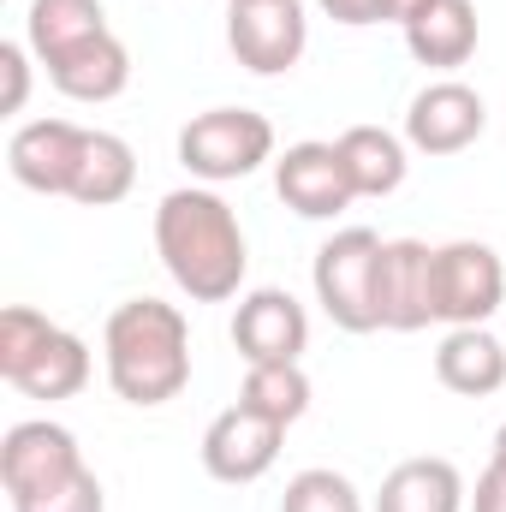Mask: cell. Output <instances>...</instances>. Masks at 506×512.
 Masks as SVG:
<instances>
[{
	"label": "cell",
	"instance_id": "6da1fadb",
	"mask_svg": "<svg viewBox=\"0 0 506 512\" xmlns=\"http://www.w3.org/2000/svg\"><path fill=\"white\" fill-rule=\"evenodd\" d=\"M155 256L191 304H227L251 274L245 227L215 185H179L155 203Z\"/></svg>",
	"mask_w": 506,
	"mask_h": 512
},
{
	"label": "cell",
	"instance_id": "7a4b0ae2",
	"mask_svg": "<svg viewBox=\"0 0 506 512\" xmlns=\"http://www.w3.org/2000/svg\"><path fill=\"white\" fill-rule=\"evenodd\" d=\"M102 370H108V387L137 411L179 399L191 387V316L167 298L114 304L102 328Z\"/></svg>",
	"mask_w": 506,
	"mask_h": 512
},
{
	"label": "cell",
	"instance_id": "3957f363",
	"mask_svg": "<svg viewBox=\"0 0 506 512\" xmlns=\"http://www.w3.org/2000/svg\"><path fill=\"white\" fill-rule=\"evenodd\" d=\"M90 370L96 358L72 328L48 322L30 304L0 310V382H12L24 399H78L90 387Z\"/></svg>",
	"mask_w": 506,
	"mask_h": 512
},
{
	"label": "cell",
	"instance_id": "277c9868",
	"mask_svg": "<svg viewBox=\"0 0 506 512\" xmlns=\"http://www.w3.org/2000/svg\"><path fill=\"white\" fill-rule=\"evenodd\" d=\"M381 239L376 227H340L334 239H322V251L310 262V286L316 304L334 328L346 334H376L381 310H376V274H381Z\"/></svg>",
	"mask_w": 506,
	"mask_h": 512
},
{
	"label": "cell",
	"instance_id": "5b68a950",
	"mask_svg": "<svg viewBox=\"0 0 506 512\" xmlns=\"http://www.w3.org/2000/svg\"><path fill=\"white\" fill-rule=\"evenodd\" d=\"M274 155H280L274 126L256 108H209V114H191L179 126V167L197 185H215V191L233 185V179H251Z\"/></svg>",
	"mask_w": 506,
	"mask_h": 512
},
{
	"label": "cell",
	"instance_id": "8992f818",
	"mask_svg": "<svg viewBox=\"0 0 506 512\" xmlns=\"http://www.w3.org/2000/svg\"><path fill=\"white\" fill-rule=\"evenodd\" d=\"M506 304V262L483 239L435 245V322L441 328H489Z\"/></svg>",
	"mask_w": 506,
	"mask_h": 512
},
{
	"label": "cell",
	"instance_id": "52a82bcc",
	"mask_svg": "<svg viewBox=\"0 0 506 512\" xmlns=\"http://www.w3.org/2000/svg\"><path fill=\"white\" fill-rule=\"evenodd\" d=\"M78 471H90V465H84V447H78V435L66 423L24 417V423H12L0 435V489H6L12 507L72 483Z\"/></svg>",
	"mask_w": 506,
	"mask_h": 512
},
{
	"label": "cell",
	"instance_id": "ba28073f",
	"mask_svg": "<svg viewBox=\"0 0 506 512\" xmlns=\"http://www.w3.org/2000/svg\"><path fill=\"white\" fill-rule=\"evenodd\" d=\"M227 48L256 78H286L310 48L304 0H227Z\"/></svg>",
	"mask_w": 506,
	"mask_h": 512
},
{
	"label": "cell",
	"instance_id": "9c48e42d",
	"mask_svg": "<svg viewBox=\"0 0 506 512\" xmlns=\"http://www.w3.org/2000/svg\"><path fill=\"white\" fill-rule=\"evenodd\" d=\"M274 191L298 221H334V215H346L358 203L352 173L340 161V143H322V137L286 143L274 155Z\"/></svg>",
	"mask_w": 506,
	"mask_h": 512
},
{
	"label": "cell",
	"instance_id": "30bf717a",
	"mask_svg": "<svg viewBox=\"0 0 506 512\" xmlns=\"http://www.w3.org/2000/svg\"><path fill=\"white\" fill-rule=\"evenodd\" d=\"M483 131H489V102L459 78H435V84H423L411 96L399 137L417 155H465Z\"/></svg>",
	"mask_w": 506,
	"mask_h": 512
},
{
	"label": "cell",
	"instance_id": "8fae6325",
	"mask_svg": "<svg viewBox=\"0 0 506 512\" xmlns=\"http://www.w3.org/2000/svg\"><path fill=\"white\" fill-rule=\"evenodd\" d=\"M280 441H286V423L262 417L251 405H227L209 429H203V471L227 489H245L262 483L280 459Z\"/></svg>",
	"mask_w": 506,
	"mask_h": 512
},
{
	"label": "cell",
	"instance_id": "7c38bea8",
	"mask_svg": "<svg viewBox=\"0 0 506 512\" xmlns=\"http://www.w3.org/2000/svg\"><path fill=\"white\" fill-rule=\"evenodd\" d=\"M84 137H90V126H78V120H24L6 137V173L36 197H72Z\"/></svg>",
	"mask_w": 506,
	"mask_h": 512
},
{
	"label": "cell",
	"instance_id": "4fadbf2b",
	"mask_svg": "<svg viewBox=\"0 0 506 512\" xmlns=\"http://www.w3.org/2000/svg\"><path fill=\"white\" fill-rule=\"evenodd\" d=\"M233 346L245 364H298L310 352V316L286 286H251L233 310Z\"/></svg>",
	"mask_w": 506,
	"mask_h": 512
},
{
	"label": "cell",
	"instance_id": "5bb4252c",
	"mask_svg": "<svg viewBox=\"0 0 506 512\" xmlns=\"http://www.w3.org/2000/svg\"><path fill=\"white\" fill-rule=\"evenodd\" d=\"M376 310L387 334H417L435 322V245L387 239L376 274Z\"/></svg>",
	"mask_w": 506,
	"mask_h": 512
},
{
	"label": "cell",
	"instance_id": "9a60e30c",
	"mask_svg": "<svg viewBox=\"0 0 506 512\" xmlns=\"http://www.w3.org/2000/svg\"><path fill=\"white\" fill-rule=\"evenodd\" d=\"M42 72H48V84H54V90H60L66 102L102 108V102L126 96V84H131V48L120 42V36H114V30H102V36L78 42L72 54L48 60Z\"/></svg>",
	"mask_w": 506,
	"mask_h": 512
},
{
	"label": "cell",
	"instance_id": "2e32d148",
	"mask_svg": "<svg viewBox=\"0 0 506 512\" xmlns=\"http://www.w3.org/2000/svg\"><path fill=\"white\" fill-rule=\"evenodd\" d=\"M465 507H471V489H465L459 465L453 459H435V453L399 459L381 477L376 501H370V512H465Z\"/></svg>",
	"mask_w": 506,
	"mask_h": 512
},
{
	"label": "cell",
	"instance_id": "e0dca14e",
	"mask_svg": "<svg viewBox=\"0 0 506 512\" xmlns=\"http://www.w3.org/2000/svg\"><path fill=\"white\" fill-rule=\"evenodd\" d=\"M435 382L459 399H489L506 387V340L489 328H447L435 346Z\"/></svg>",
	"mask_w": 506,
	"mask_h": 512
},
{
	"label": "cell",
	"instance_id": "ac0fdd59",
	"mask_svg": "<svg viewBox=\"0 0 506 512\" xmlns=\"http://www.w3.org/2000/svg\"><path fill=\"white\" fill-rule=\"evenodd\" d=\"M483 42V24H477V0H435L429 12H417L405 24V48L417 66L429 72H459Z\"/></svg>",
	"mask_w": 506,
	"mask_h": 512
},
{
	"label": "cell",
	"instance_id": "d6986e66",
	"mask_svg": "<svg viewBox=\"0 0 506 512\" xmlns=\"http://www.w3.org/2000/svg\"><path fill=\"white\" fill-rule=\"evenodd\" d=\"M334 143H340V161L358 197H393L411 173V143L387 126H346Z\"/></svg>",
	"mask_w": 506,
	"mask_h": 512
},
{
	"label": "cell",
	"instance_id": "ffe728a7",
	"mask_svg": "<svg viewBox=\"0 0 506 512\" xmlns=\"http://www.w3.org/2000/svg\"><path fill=\"white\" fill-rule=\"evenodd\" d=\"M108 30V6L102 0H30L24 6V42L36 54V66L72 54L78 42Z\"/></svg>",
	"mask_w": 506,
	"mask_h": 512
},
{
	"label": "cell",
	"instance_id": "44dd1931",
	"mask_svg": "<svg viewBox=\"0 0 506 512\" xmlns=\"http://www.w3.org/2000/svg\"><path fill=\"white\" fill-rule=\"evenodd\" d=\"M131 185H137V149H131L120 131H96L84 137V161H78V185H72V203L84 209H114L126 203Z\"/></svg>",
	"mask_w": 506,
	"mask_h": 512
},
{
	"label": "cell",
	"instance_id": "7402d4cb",
	"mask_svg": "<svg viewBox=\"0 0 506 512\" xmlns=\"http://www.w3.org/2000/svg\"><path fill=\"white\" fill-rule=\"evenodd\" d=\"M239 405H251L274 423H298L310 411V376L304 364H245V382H239Z\"/></svg>",
	"mask_w": 506,
	"mask_h": 512
},
{
	"label": "cell",
	"instance_id": "603a6c76",
	"mask_svg": "<svg viewBox=\"0 0 506 512\" xmlns=\"http://www.w3.org/2000/svg\"><path fill=\"white\" fill-rule=\"evenodd\" d=\"M280 512H370L358 483L334 465H310L298 477H286V495H280Z\"/></svg>",
	"mask_w": 506,
	"mask_h": 512
},
{
	"label": "cell",
	"instance_id": "cb8c5ba5",
	"mask_svg": "<svg viewBox=\"0 0 506 512\" xmlns=\"http://www.w3.org/2000/svg\"><path fill=\"white\" fill-rule=\"evenodd\" d=\"M12 512H108V489H102L96 471H78L72 483L48 489V495H36V501H18Z\"/></svg>",
	"mask_w": 506,
	"mask_h": 512
},
{
	"label": "cell",
	"instance_id": "d4e9b609",
	"mask_svg": "<svg viewBox=\"0 0 506 512\" xmlns=\"http://www.w3.org/2000/svg\"><path fill=\"white\" fill-rule=\"evenodd\" d=\"M30 42H0V72H6V96H0V114H24L30 102Z\"/></svg>",
	"mask_w": 506,
	"mask_h": 512
},
{
	"label": "cell",
	"instance_id": "484cf974",
	"mask_svg": "<svg viewBox=\"0 0 506 512\" xmlns=\"http://www.w3.org/2000/svg\"><path fill=\"white\" fill-rule=\"evenodd\" d=\"M465 512H506V465H501V459H489V465H483V477H477L471 507H465Z\"/></svg>",
	"mask_w": 506,
	"mask_h": 512
},
{
	"label": "cell",
	"instance_id": "4316f807",
	"mask_svg": "<svg viewBox=\"0 0 506 512\" xmlns=\"http://www.w3.org/2000/svg\"><path fill=\"white\" fill-rule=\"evenodd\" d=\"M316 12H328V18H334V24H346V30L381 24V0H316Z\"/></svg>",
	"mask_w": 506,
	"mask_h": 512
},
{
	"label": "cell",
	"instance_id": "83f0119b",
	"mask_svg": "<svg viewBox=\"0 0 506 512\" xmlns=\"http://www.w3.org/2000/svg\"><path fill=\"white\" fill-rule=\"evenodd\" d=\"M429 6H435V0H381V24H399V30H405V24H411L417 12H429Z\"/></svg>",
	"mask_w": 506,
	"mask_h": 512
},
{
	"label": "cell",
	"instance_id": "f1b7e54d",
	"mask_svg": "<svg viewBox=\"0 0 506 512\" xmlns=\"http://www.w3.org/2000/svg\"><path fill=\"white\" fill-rule=\"evenodd\" d=\"M489 459H501V465H506V423L495 429V453H489Z\"/></svg>",
	"mask_w": 506,
	"mask_h": 512
}]
</instances>
